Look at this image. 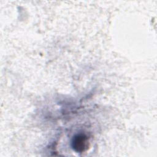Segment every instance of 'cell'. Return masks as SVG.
I'll return each mask as SVG.
<instances>
[{"mask_svg":"<svg viewBox=\"0 0 157 157\" xmlns=\"http://www.w3.org/2000/svg\"><path fill=\"white\" fill-rule=\"evenodd\" d=\"M71 145L72 148L76 152H83L88 147V138L84 134H77L73 137L71 142Z\"/></svg>","mask_w":157,"mask_h":157,"instance_id":"obj_1","label":"cell"}]
</instances>
